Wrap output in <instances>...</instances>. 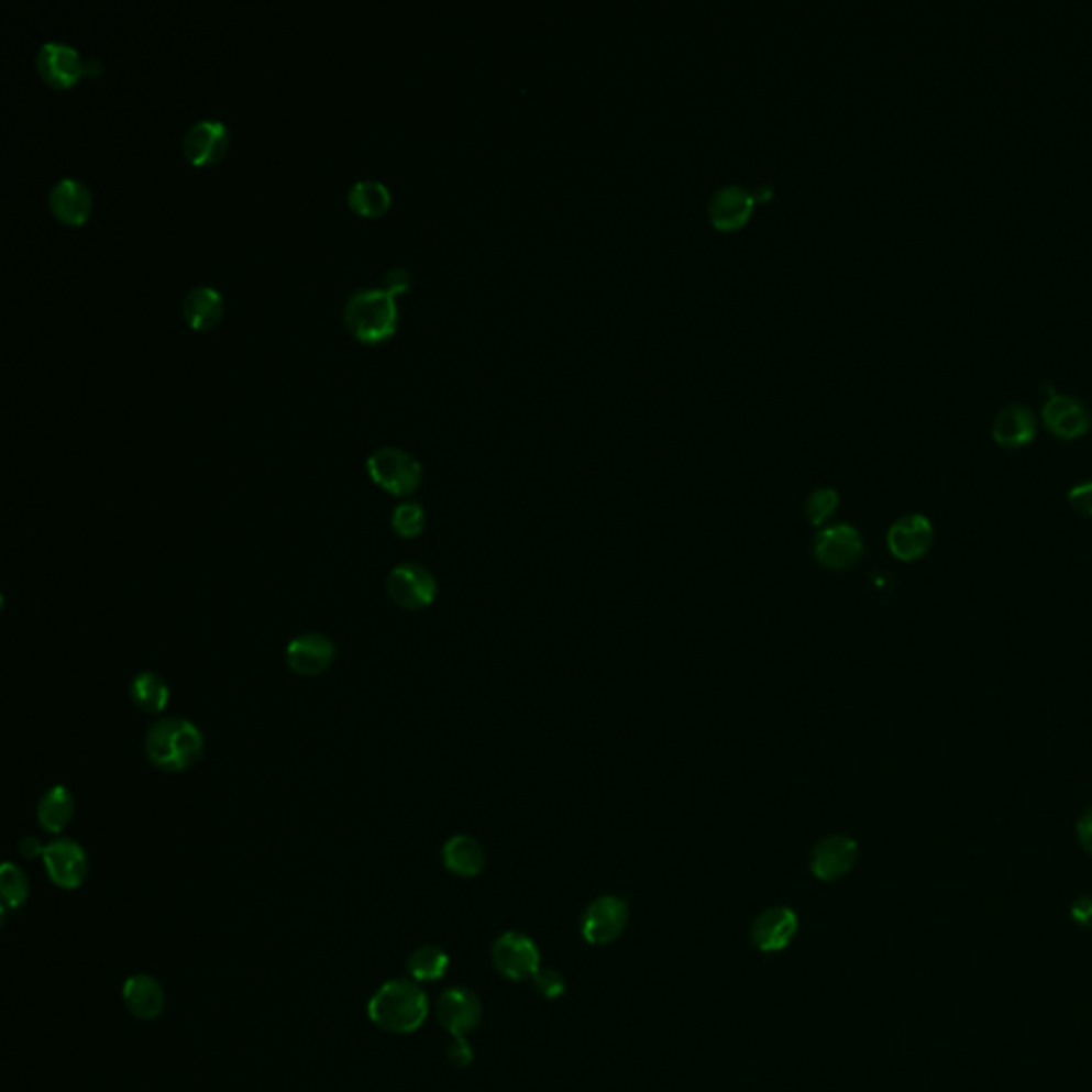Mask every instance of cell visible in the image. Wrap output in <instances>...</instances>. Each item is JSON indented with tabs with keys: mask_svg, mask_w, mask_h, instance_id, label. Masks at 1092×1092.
<instances>
[{
	"mask_svg": "<svg viewBox=\"0 0 1092 1092\" xmlns=\"http://www.w3.org/2000/svg\"><path fill=\"white\" fill-rule=\"evenodd\" d=\"M145 758L163 773H184L192 769L206 749L203 732L188 719L165 717L154 721L145 732Z\"/></svg>",
	"mask_w": 1092,
	"mask_h": 1092,
	"instance_id": "obj_1",
	"label": "cell"
},
{
	"mask_svg": "<svg viewBox=\"0 0 1092 1092\" xmlns=\"http://www.w3.org/2000/svg\"><path fill=\"white\" fill-rule=\"evenodd\" d=\"M367 1016L387 1033L410 1035L427 1021L429 999L415 980H390L369 999Z\"/></svg>",
	"mask_w": 1092,
	"mask_h": 1092,
	"instance_id": "obj_2",
	"label": "cell"
},
{
	"mask_svg": "<svg viewBox=\"0 0 1092 1092\" xmlns=\"http://www.w3.org/2000/svg\"><path fill=\"white\" fill-rule=\"evenodd\" d=\"M395 295L387 288L354 290L344 306V322L359 342H380L397 327Z\"/></svg>",
	"mask_w": 1092,
	"mask_h": 1092,
	"instance_id": "obj_3",
	"label": "cell"
},
{
	"mask_svg": "<svg viewBox=\"0 0 1092 1092\" xmlns=\"http://www.w3.org/2000/svg\"><path fill=\"white\" fill-rule=\"evenodd\" d=\"M367 472L380 489L397 497L415 494L423 481L419 459L397 446L376 449L367 457Z\"/></svg>",
	"mask_w": 1092,
	"mask_h": 1092,
	"instance_id": "obj_4",
	"label": "cell"
},
{
	"mask_svg": "<svg viewBox=\"0 0 1092 1092\" xmlns=\"http://www.w3.org/2000/svg\"><path fill=\"white\" fill-rule=\"evenodd\" d=\"M36 69L47 84L56 88H71L81 75L103 71V63L84 60L71 45L60 41H47L38 47Z\"/></svg>",
	"mask_w": 1092,
	"mask_h": 1092,
	"instance_id": "obj_5",
	"label": "cell"
},
{
	"mask_svg": "<svg viewBox=\"0 0 1092 1092\" xmlns=\"http://www.w3.org/2000/svg\"><path fill=\"white\" fill-rule=\"evenodd\" d=\"M387 594L404 610H424L438 596V581L424 565L406 562L388 572Z\"/></svg>",
	"mask_w": 1092,
	"mask_h": 1092,
	"instance_id": "obj_6",
	"label": "cell"
},
{
	"mask_svg": "<svg viewBox=\"0 0 1092 1092\" xmlns=\"http://www.w3.org/2000/svg\"><path fill=\"white\" fill-rule=\"evenodd\" d=\"M335 642L320 632H306L295 636L284 651L286 666L304 679H315L324 674L335 662Z\"/></svg>",
	"mask_w": 1092,
	"mask_h": 1092,
	"instance_id": "obj_7",
	"label": "cell"
},
{
	"mask_svg": "<svg viewBox=\"0 0 1092 1092\" xmlns=\"http://www.w3.org/2000/svg\"><path fill=\"white\" fill-rule=\"evenodd\" d=\"M43 867L52 883L63 890H77L88 878V853L75 839H56L45 847Z\"/></svg>",
	"mask_w": 1092,
	"mask_h": 1092,
	"instance_id": "obj_8",
	"label": "cell"
},
{
	"mask_svg": "<svg viewBox=\"0 0 1092 1092\" xmlns=\"http://www.w3.org/2000/svg\"><path fill=\"white\" fill-rule=\"evenodd\" d=\"M495 969L508 980H528L540 971V951L523 933H504L494 944Z\"/></svg>",
	"mask_w": 1092,
	"mask_h": 1092,
	"instance_id": "obj_9",
	"label": "cell"
},
{
	"mask_svg": "<svg viewBox=\"0 0 1092 1092\" xmlns=\"http://www.w3.org/2000/svg\"><path fill=\"white\" fill-rule=\"evenodd\" d=\"M630 909L619 896H599L583 916V937L594 946H606L615 941L628 926Z\"/></svg>",
	"mask_w": 1092,
	"mask_h": 1092,
	"instance_id": "obj_10",
	"label": "cell"
},
{
	"mask_svg": "<svg viewBox=\"0 0 1092 1092\" xmlns=\"http://www.w3.org/2000/svg\"><path fill=\"white\" fill-rule=\"evenodd\" d=\"M435 1014L451 1037H465L481 1024L483 1005L470 988H449L440 994Z\"/></svg>",
	"mask_w": 1092,
	"mask_h": 1092,
	"instance_id": "obj_11",
	"label": "cell"
},
{
	"mask_svg": "<svg viewBox=\"0 0 1092 1092\" xmlns=\"http://www.w3.org/2000/svg\"><path fill=\"white\" fill-rule=\"evenodd\" d=\"M864 544L860 531L851 526L821 529L815 540V560L830 570H847L862 558Z\"/></svg>",
	"mask_w": 1092,
	"mask_h": 1092,
	"instance_id": "obj_12",
	"label": "cell"
},
{
	"mask_svg": "<svg viewBox=\"0 0 1092 1092\" xmlns=\"http://www.w3.org/2000/svg\"><path fill=\"white\" fill-rule=\"evenodd\" d=\"M935 542V529L924 515H905L887 531V549L901 562L922 560Z\"/></svg>",
	"mask_w": 1092,
	"mask_h": 1092,
	"instance_id": "obj_13",
	"label": "cell"
},
{
	"mask_svg": "<svg viewBox=\"0 0 1092 1092\" xmlns=\"http://www.w3.org/2000/svg\"><path fill=\"white\" fill-rule=\"evenodd\" d=\"M1041 417H1044V424L1048 427V431L1055 433L1060 440H1078V438L1087 435L1091 429L1089 408L1071 395L1052 393L1048 397V401L1044 404Z\"/></svg>",
	"mask_w": 1092,
	"mask_h": 1092,
	"instance_id": "obj_14",
	"label": "cell"
},
{
	"mask_svg": "<svg viewBox=\"0 0 1092 1092\" xmlns=\"http://www.w3.org/2000/svg\"><path fill=\"white\" fill-rule=\"evenodd\" d=\"M858 860V843L847 835H832L819 841L810 856V871L817 880L835 881L847 875Z\"/></svg>",
	"mask_w": 1092,
	"mask_h": 1092,
	"instance_id": "obj_15",
	"label": "cell"
},
{
	"mask_svg": "<svg viewBox=\"0 0 1092 1092\" xmlns=\"http://www.w3.org/2000/svg\"><path fill=\"white\" fill-rule=\"evenodd\" d=\"M229 147V129L212 120H197L184 135V154L192 165H212Z\"/></svg>",
	"mask_w": 1092,
	"mask_h": 1092,
	"instance_id": "obj_16",
	"label": "cell"
},
{
	"mask_svg": "<svg viewBox=\"0 0 1092 1092\" xmlns=\"http://www.w3.org/2000/svg\"><path fill=\"white\" fill-rule=\"evenodd\" d=\"M49 208L65 224H84L92 210V195L88 186L75 177H63L49 190Z\"/></svg>",
	"mask_w": 1092,
	"mask_h": 1092,
	"instance_id": "obj_17",
	"label": "cell"
},
{
	"mask_svg": "<svg viewBox=\"0 0 1092 1092\" xmlns=\"http://www.w3.org/2000/svg\"><path fill=\"white\" fill-rule=\"evenodd\" d=\"M798 933V916L790 907H771L753 922L751 937L755 948L762 951H779L790 946Z\"/></svg>",
	"mask_w": 1092,
	"mask_h": 1092,
	"instance_id": "obj_18",
	"label": "cell"
},
{
	"mask_svg": "<svg viewBox=\"0 0 1092 1092\" xmlns=\"http://www.w3.org/2000/svg\"><path fill=\"white\" fill-rule=\"evenodd\" d=\"M1037 419L1030 408L1012 404L999 410L992 423V438L1003 449H1022L1035 440Z\"/></svg>",
	"mask_w": 1092,
	"mask_h": 1092,
	"instance_id": "obj_19",
	"label": "cell"
},
{
	"mask_svg": "<svg viewBox=\"0 0 1092 1092\" xmlns=\"http://www.w3.org/2000/svg\"><path fill=\"white\" fill-rule=\"evenodd\" d=\"M122 1001L124 1007L140 1021H156L167 1003L165 990L161 982L152 975L137 973L129 978L122 986Z\"/></svg>",
	"mask_w": 1092,
	"mask_h": 1092,
	"instance_id": "obj_20",
	"label": "cell"
},
{
	"mask_svg": "<svg viewBox=\"0 0 1092 1092\" xmlns=\"http://www.w3.org/2000/svg\"><path fill=\"white\" fill-rule=\"evenodd\" d=\"M751 212H753V197L739 186L721 188L708 206L713 224L724 231H735L742 227L749 220Z\"/></svg>",
	"mask_w": 1092,
	"mask_h": 1092,
	"instance_id": "obj_21",
	"label": "cell"
},
{
	"mask_svg": "<svg viewBox=\"0 0 1092 1092\" xmlns=\"http://www.w3.org/2000/svg\"><path fill=\"white\" fill-rule=\"evenodd\" d=\"M73 815L75 798L71 790L65 785L49 787L36 805V821L49 835H60L71 824Z\"/></svg>",
	"mask_w": 1092,
	"mask_h": 1092,
	"instance_id": "obj_22",
	"label": "cell"
},
{
	"mask_svg": "<svg viewBox=\"0 0 1092 1092\" xmlns=\"http://www.w3.org/2000/svg\"><path fill=\"white\" fill-rule=\"evenodd\" d=\"M442 862L459 878H476L485 869V849L476 839L457 835L442 847Z\"/></svg>",
	"mask_w": 1092,
	"mask_h": 1092,
	"instance_id": "obj_23",
	"label": "cell"
},
{
	"mask_svg": "<svg viewBox=\"0 0 1092 1092\" xmlns=\"http://www.w3.org/2000/svg\"><path fill=\"white\" fill-rule=\"evenodd\" d=\"M181 312L192 329H212L222 317V295L213 286H195L186 293Z\"/></svg>",
	"mask_w": 1092,
	"mask_h": 1092,
	"instance_id": "obj_24",
	"label": "cell"
},
{
	"mask_svg": "<svg viewBox=\"0 0 1092 1092\" xmlns=\"http://www.w3.org/2000/svg\"><path fill=\"white\" fill-rule=\"evenodd\" d=\"M131 701L143 713H163L172 701V687L167 681L152 670H143L131 681Z\"/></svg>",
	"mask_w": 1092,
	"mask_h": 1092,
	"instance_id": "obj_25",
	"label": "cell"
},
{
	"mask_svg": "<svg viewBox=\"0 0 1092 1092\" xmlns=\"http://www.w3.org/2000/svg\"><path fill=\"white\" fill-rule=\"evenodd\" d=\"M349 206L361 216L374 218L387 212L390 206V192L378 179H361L354 181L349 190Z\"/></svg>",
	"mask_w": 1092,
	"mask_h": 1092,
	"instance_id": "obj_26",
	"label": "cell"
},
{
	"mask_svg": "<svg viewBox=\"0 0 1092 1092\" xmlns=\"http://www.w3.org/2000/svg\"><path fill=\"white\" fill-rule=\"evenodd\" d=\"M451 964L449 953L438 946H423L412 951L406 969L415 982H438L446 975Z\"/></svg>",
	"mask_w": 1092,
	"mask_h": 1092,
	"instance_id": "obj_27",
	"label": "cell"
},
{
	"mask_svg": "<svg viewBox=\"0 0 1092 1092\" xmlns=\"http://www.w3.org/2000/svg\"><path fill=\"white\" fill-rule=\"evenodd\" d=\"M31 894L29 875L13 862H4L0 869V896H2V914L7 909H18L26 903Z\"/></svg>",
	"mask_w": 1092,
	"mask_h": 1092,
	"instance_id": "obj_28",
	"label": "cell"
},
{
	"mask_svg": "<svg viewBox=\"0 0 1092 1092\" xmlns=\"http://www.w3.org/2000/svg\"><path fill=\"white\" fill-rule=\"evenodd\" d=\"M424 521H427V517H424L423 506L417 501H401L395 506V510L390 515V528L404 540L419 538L423 533Z\"/></svg>",
	"mask_w": 1092,
	"mask_h": 1092,
	"instance_id": "obj_29",
	"label": "cell"
},
{
	"mask_svg": "<svg viewBox=\"0 0 1092 1092\" xmlns=\"http://www.w3.org/2000/svg\"><path fill=\"white\" fill-rule=\"evenodd\" d=\"M839 508V495L835 489H817L813 492L807 501V517L810 526H821L826 523Z\"/></svg>",
	"mask_w": 1092,
	"mask_h": 1092,
	"instance_id": "obj_30",
	"label": "cell"
},
{
	"mask_svg": "<svg viewBox=\"0 0 1092 1092\" xmlns=\"http://www.w3.org/2000/svg\"><path fill=\"white\" fill-rule=\"evenodd\" d=\"M533 986L544 999H560L565 992V980L562 973L553 969H540L533 978Z\"/></svg>",
	"mask_w": 1092,
	"mask_h": 1092,
	"instance_id": "obj_31",
	"label": "cell"
},
{
	"mask_svg": "<svg viewBox=\"0 0 1092 1092\" xmlns=\"http://www.w3.org/2000/svg\"><path fill=\"white\" fill-rule=\"evenodd\" d=\"M1067 501L1078 515L1092 519V481L1071 487V492L1067 494Z\"/></svg>",
	"mask_w": 1092,
	"mask_h": 1092,
	"instance_id": "obj_32",
	"label": "cell"
},
{
	"mask_svg": "<svg viewBox=\"0 0 1092 1092\" xmlns=\"http://www.w3.org/2000/svg\"><path fill=\"white\" fill-rule=\"evenodd\" d=\"M446 1055L455 1067H467L474 1060V1050L465 1037H453V1041L446 1048Z\"/></svg>",
	"mask_w": 1092,
	"mask_h": 1092,
	"instance_id": "obj_33",
	"label": "cell"
},
{
	"mask_svg": "<svg viewBox=\"0 0 1092 1092\" xmlns=\"http://www.w3.org/2000/svg\"><path fill=\"white\" fill-rule=\"evenodd\" d=\"M410 284H412V276H410L408 269L393 267V269H388L387 276H385V286L383 288H387L393 295H399V293H406L410 288Z\"/></svg>",
	"mask_w": 1092,
	"mask_h": 1092,
	"instance_id": "obj_34",
	"label": "cell"
},
{
	"mask_svg": "<svg viewBox=\"0 0 1092 1092\" xmlns=\"http://www.w3.org/2000/svg\"><path fill=\"white\" fill-rule=\"evenodd\" d=\"M1071 919L1084 928H1092V896H1080L1071 903Z\"/></svg>",
	"mask_w": 1092,
	"mask_h": 1092,
	"instance_id": "obj_35",
	"label": "cell"
},
{
	"mask_svg": "<svg viewBox=\"0 0 1092 1092\" xmlns=\"http://www.w3.org/2000/svg\"><path fill=\"white\" fill-rule=\"evenodd\" d=\"M1076 832H1078V841H1080L1082 849L1092 856V809H1087L1080 815V819L1076 824Z\"/></svg>",
	"mask_w": 1092,
	"mask_h": 1092,
	"instance_id": "obj_36",
	"label": "cell"
},
{
	"mask_svg": "<svg viewBox=\"0 0 1092 1092\" xmlns=\"http://www.w3.org/2000/svg\"><path fill=\"white\" fill-rule=\"evenodd\" d=\"M45 843L35 837V835H29V837H22L20 843H18V851L22 858L26 860H35V858H43L45 853Z\"/></svg>",
	"mask_w": 1092,
	"mask_h": 1092,
	"instance_id": "obj_37",
	"label": "cell"
}]
</instances>
